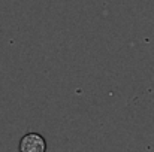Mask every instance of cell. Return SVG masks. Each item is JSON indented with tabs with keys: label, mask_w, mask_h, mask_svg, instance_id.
<instances>
[{
	"label": "cell",
	"mask_w": 154,
	"mask_h": 152,
	"mask_svg": "<svg viewBox=\"0 0 154 152\" xmlns=\"http://www.w3.org/2000/svg\"><path fill=\"white\" fill-rule=\"evenodd\" d=\"M47 143L45 139L38 133H29L21 139L20 151L21 152H45Z\"/></svg>",
	"instance_id": "obj_1"
}]
</instances>
